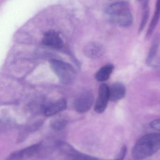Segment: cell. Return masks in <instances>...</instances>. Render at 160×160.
<instances>
[{"instance_id":"obj_1","label":"cell","mask_w":160,"mask_h":160,"mask_svg":"<svg viewBox=\"0 0 160 160\" xmlns=\"http://www.w3.org/2000/svg\"><path fill=\"white\" fill-rule=\"evenodd\" d=\"M160 149V133L146 134L137 141L133 147L132 155L135 159L146 158Z\"/></svg>"},{"instance_id":"obj_2","label":"cell","mask_w":160,"mask_h":160,"mask_svg":"<svg viewBox=\"0 0 160 160\" xmlns=\"http://www.w3.org/2000/svg\"><path fill=\"white\" fill-rule=\"evenodd\" d=\"M113 23L121 27L130 26L133 17L130 9L129 5L125 1H120L109 6L106 10Z\"/></svg>"},{"instance_id":"obj_3","label":"cell","mask_w":160,"mask_h":160,"mask_svg":"<svg viewBox=\"0 0 160 160\" xmlns=\"http://www.w3.org/2000/svg\"><path fill=\"white\" fill-rule=\"evenodd\" d=\"M50 63L53 71L62 83L68 84L74 81L76 72L71 65L55 59L51 60Z\"/></svg>"},{"instance_id":"obj_4","label":"cell","mask_w":160,"mask_h":160,"mask_svg":"<svg viewBox=\"0 0 160 160\" xmlns=\"http://www.w3.org/2000/svg\"><path fill=\"white\" fill-rule=\"evenodd\" d=\"M94 100V95L91 91H82L77 96L74 101V108L80 113L86 112L93 106Z\"/></svg>"},{"instance_id":"obj_5","label":"cell","mask_w":160,"mask_h":160,"mask_svg":"<svg viewBox=\"0 0 160 160\" xmlns=\"http://www.w3.org/2000/svg\"><path fill=\"white\" fill-rule=\"evenodd\" d=\"M58 148L68 160H98L96 158L80 153L72 147L64 142H59Z\"/></svg>"},{"instance_id":"obj_6","label":"cell","mask_w":160,"mask_h":160,"mask_svg":"<svg viewBox=\"0 0 160 160\" xmlns=\"http://www.w3.org/2000/svg\"><path fill=\"white\" fill-rule=\"evenodd\" d=\"M41 147L40 143L33 145L11 153L4 160H27L36 154Z\"/></svg>"},{"instance_id":"obj_7","label":"cell","mask_w":160,"mask_h":160,"mask_svg":"<svg viewBox=\"0 0 160 160\" xmlns=\"http://www.w3.org/2000/svg\"><path fill=\"white\" fill-rule=\"evenodd\" d=\"M109 100V87L106 84H102L99 88L98 96L95 104V111L98 113H103L107 108Z\"/></svg>"},{"instance_id":"obj_8","label":"cell","mask_w":160,"mask_h":160,"mask_svg":"<svg viewBox=\"0 0 160 160\" xmlns=\"http://www.w3.org/2000/svg\"><path fill=\"white\" fill-rule=\"evenodd\" d=\"M43 45L56 49L61 48L64 42L59 33L54 31H48L44 34L42 39Z\"/></svg>"},{"instance_id":"obj_9","label":"cell","mask_w":160,"mask_h":160,"mask_svg":"<svg viewBox=\"0 0 160 160\" xmlns=\"http://www.w3.org/2000/svg\"><path fill=\"white\" fill-rule=\"evenodd\" d=\"M104 46L97 42H91L86 45L84 48L85 55L90 59L100 58L105 53Z\"/></svg>"},{"instance_id":"obj_10","label":"cell","mask_w":160,"mask_h":160,"mask_svg":"<svg viewBox=\"0 0 160 160\" xmlns=\"http://www.w3.org/2000/svg\"><path fill=\"white\" fill-rule=\"evenodd\" d=\"M67 101L65 99H60L47 105L44 109L46 116L50 117L65 111L67 108Z\"/></svg>"},{"instance_id":"obj_11","label":"cell","mask_w":160,"mask_h":160,"mask_svg":"<svg viewBox=\"0 0 160 160\" xmlns=\"http://www.w3.org/2000/svg\"><path fill=\"white\" fill-rule=\"evenodd\" d=\"M126 93V87L122 83L116 82L109 87L110 100L111 101H116L123 98Z\"/></svg>"},{"instance_id":"obj_12","label":"cell","mask_w":160,"mask_h":160,"mask_svg":"<svg viewBox=\"0 0 160 160\" xmlns=\"http://www.w3.org/2000/svg\"><path fill=\"white\" fill-rule=\"evenodd\" d=\"M114 69L113 65L109 64L101 67L96 73L95 78L99 82H104L109 79Z\"/></svg>"},{"instance_id":"obj_13","label":"cell","mask_w":160,"mask_h":160,"mask_svg":"<svg viewBox=\"0 0 160 160\" xmlns=\"http://www.w3.org/2000/svg\"><path fill=\"white\" fill-rule=\"evenodd\" d=\"M160 43V34H157L153 39L151 48L148 52V56L147 58L146 63L147 65L151 64V63L153 62V60L155 59L157 52Z\"/></svg>"},{"instance_id":"obj_14","label":"cell","mask_w":160,"mask_h":160,"mask_svg":"<svg viewBox=\"0 0 160 160\" xmlns=\"http://www.w3.org/2000/svg\"><path fill=\"white\" fill-rule=\"evenodd\" d=\"M160 18V0H157L156 3V9L154 17L150 22L149 28L147 30V33L146 37L147 38H149L152 35L154 32L156 26L158 23L159 20Z\"/></svg>"},{"instance_id":"obj_15","label":"cell","mask_w":160,"mask_h":160,"mask_svg":"<svg viewBox=\"0 0 160 160\" xmlns=\"http://www.w3.org/2000/svg\"><path fill=\"white\" fill-rule=\"evenodd\" d=\"M65 119L62 118H54L51 122V127L55 130L60 131L63 129L66 125Z\"/></svg>"},{"instance_id":"obj_16","label":"cell","mask_w":160,"mask_h":160,"mask_svg":"<svg viewBox=\"0 0 160 160\" xmlns=\"http://www.w3.org/2000/svg\"><path fill=\"white\" fill-rule=\"evenodd\" d=\"M142 7L143 12L142 21H141L139 30V32L140 33L142 32L144 28L145 27L147 23L149 15V9L148 5L143 6Z\"/></svg>"},{"instance_id":"obj_17","label":"cell","mask_w":160,"mask_h":160,"mask_svg":"<svg viewBox=\"0 0 160 160\" xmlns=\"http://www.w3.org/2000/svg\"><path fill=\"white\" fill-rule=\"evenodd\" d=\"M127 152V147L126 145L123 146L121 148L120 153L114 160H124Z\"/></svg>"},{"instance_id":"obj_18","label":"cell","mask_w":160,"mask_h":160,"mask_svg":"<svg viewBox=\"0 0 160 160\" xmlns=\"http://www.w3.org/2000/svg\"><path fill=\"white\" fill-rule=\"evenodd\" d=\"M150 126L154 129L160 131V119L152 121L150 124Z\"/></svg>"},{"instance_id":"obj_19","label":"cell","mask_w":160,"mask_h":160,"mask_svg":"<svg viewBox=\"0 0 160 160\" xmlns=\"http://www.w3.org/2000/svg\"><path fill=\"white\" fill-rule=\"evenodd\" d=\"M140 3L143 6L148 5V0H138Z\"/></svg>"}]
</instances>
